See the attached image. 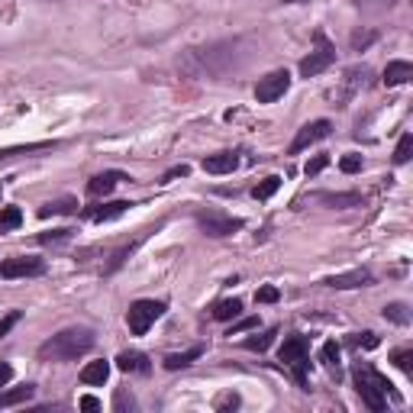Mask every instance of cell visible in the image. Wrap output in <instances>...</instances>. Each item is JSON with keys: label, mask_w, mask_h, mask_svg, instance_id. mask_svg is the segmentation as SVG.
Listing matches in <instances>:
<instances>
[{"label": "cell", "mask_w": 413, "mask_h": 413, "mask_svg": "<svg viewBox=\"0 0 413 413\" xmlns=\"http://www.w3.org/2000/svg\"><path fill=\"white\" fill-rule=\"evenodd\" d=\"M94 349V333L87 326H71L55 333L39 346V358L43 362H71L78 355H85Z\"/></svg>", "instance_id": "cell-1"}, {"label": "cell", "mask_w": 413, "mask_h": 413, "mask_svg": "<svg viewBox=\"0 0 413 413\" xmlns=\"http://www.w3.org/2000/svg\"><path fill=\"white\" fill-rule=\"evenodd\" d=\"M394 388L381 371L368 368V365H358L355 368V391L362 394V400L371 407V410H384L388 407V391Z\"/></svg>", "instance_id": "cell-2"}, {"label": "cell", "mask_w": 413, "mask_h": 413, "mask_svg": "<svg viewBox=\"0 0 413 413\" xmlns=\"http://www.w3.org/2000/svg\"><path fill=\"white\" fill-rule=\"evenodd\" d=\"M313 43H317V49L307 55L304 61H300V75L304 78H317V75H323L333 61H336V49H333V43L326 39V33L323 29H317L313 33Z\"/></svg>", "instance_id": "cell-3"}, {"label": "cell", "mask_w": 413, "mask_h": 413, "mask_svg": "<svg viewBox=\"0 0 413 413\" xmlns=\"http://www.w3.org/2000/svg\"><path fill=\"white\" fill-rule=\"evenodd\" d=\"M161 313H165V304H161V300H136V304L126 310L129 333H133V336H145L149 326L159 320Z\"/></svg>", "instance_id": "cell-4"}, {"label": "cell", "mask_w": 413, "mask_h": 413, "mask_svg": "<svg viewBox=\"0 0 413 413\" xmlns=\"http://www.w3.org/2000/svg\"><path fill=\"white\" fill-rule=\"evenodd\" d=\"M287 87H291V75L287 68H278V71H268L265 78H259L255 85V101L259 103H275L278 97H284Z\"/></svg>", "instance_id": "cell-5"}, {"label": "cell", "mask_w": 413, "mask_h": 413, "mask_svg": "<svg viewBox=\"0 0 413 413\" xmlns=\"http://www.w3.org/2000/svg\"><path fill=\"white\" fill-rule=\"evenodd\" d=\"M45 271V261L43 259H33V255H26V259H7L0 261V278H36V275H43Z\"/></svg>", "instance_id": "cell-6"}, {"label": "cell", "mask_w": 413, "mask_h": 413, "mask_svg": "<svg viewBox=\"0 0 413 413\" xmlns=\"http://www.w3.org/2000/svg\"><path fill=\"white\" fill-rule=\"evenodd\" d=\"M329 119H313V123H307V126H300L297 129V136H294V143H291V149L287 152L291 155H297V152H304V149H310L313 143H320V139H326L329 136Z\"/></svg>", "instance_id": "cell-7"}, {"label": "cell", "mask_w": 413, "mask_h": 413, "mask_svg": "<svg viewBox=\"0 0 413 413\" xmlns=\"http://www.w3.org/2000/svg\"><path fill=\"white\" fill-rule=\"evenodd\" d=\"M197 223L207 236H233L242 229L239 217H219V213H197Z\"/></svg>", "instance_id": "cell-8"}, {"label": "cell", "mask_w": 413, "mask_h": 413, "mask_svg": "<svg viewBox=\"0 0 413 413\" xmlns=\"http://www.w3.org/2000/svg\"><path fill=\"white\" fill-rule=\"evenodd\" d=\"M323 284L333 287V291H349V287H368V284H371V271H368V268H355V271H346V275H333V278H326Z\"/></svg>", "instance_id": "cell-9"}, {"label": "cell", "mask_w": 413, "mask_h": 413, "mask_svg": "<svg viewBox=\"0 0 413 413\" xmlns=\"http://www.w3.org/2000/svg\"><path fill=\"white\" fill-rule=\"evenodd\" d=\"M278 358L284 365H297L304 362V358H310V342H307V336H291L284 339V346H281Z\"/></svg>", "instance_id": "cell-10"}, {"label": "cell", "mask_w": 413, "mask_h": 413, "mask_svg": "<svg viewBox=\"0 0 413 413\" xmlns=\"http://www.w3.org/2000/svg\"><path fill=\"white\" fill-rule=\"evenodd\" d=\"M119 181H126L123 171H103V175H97V177L87 181V194H91V197H107L110 191L119 184Z\"/></svg>", "instance_id": "cell-11"}, {"label": "cell", "mask_w": 413, "mask_h": 413, "mask_svg": "<svg viewBox=\"0 0 413 413\" xmlns=\"http://www.w3.org/2000/svg\"><path fill=\"white\" fill-rule=\"evenodd\" d=\"M236 165H239L236 152H219V155H207V159H203V171H207V175H233Z\"/></svg>", "instance_id": "cell-12"}, {"label": "cell", "mask_w": 413, "mask_h": 413, "mask_svg": "<svg viewBox=\"0 0 413 413\" xmlns=\"http://www.w3.org/2000/svg\"><path fill=\"white\" fill-rule=\"evenodd\" d=\"M129 207H133L129 201H113V203H103V207H91V210H87V217L97 219V223H107V219L123 217V213H126Z\"/></svg>", "instance_id": "cell-13"}, {"label": "cell", "mask_w": 413, "mask_h": 413, "mask_svg": "<svg viewBox=\"0 0 413 413\" xmlns=\"http://www.w3.org/2000/svg\"><path fill=\"white\" fill-rule=\"evenodd\" d=\"M410 78H413V65H410V61H391V65L384 68V85H388V87L407 85Z\"/></svg>", "instance_id": "cell-14"}, {"label": "cell", "mask_w": 413, "mask_h": 413, "mask_svg": "<svg viewBox=\"0 0 413 413\" xmlns=\"http://www.w3.org/2000/svg\"><path fill=\"white\" fill-rule=\"evenodd\" d=\"M117 368L119 371H149V358L143 352H136V349H126V352L117 355Z\"/></svg>", "instance_id": "cell-15"}, {"label": "cell", "mask_w": 413, "mask_h": 413, "mask_svg": "<svg viewBox=\"0 0 413 413\" xmlns=\"http://www.w3.org/2000/svg\"><path fill=\"white\" fill-rule=\"evenodd\" d=\"M110 378V362H87L85 368H81V381L85 384H103V381Z\"/></svg>", "instance_id": "cell-16"}, {"label": "cell", "mask_w": 413, "mask_h": 413, "mask_svg": "<svg viewBox=\"0 0 413 413\" xmlns=\"http://www.w3.org/2000/svg\"><path fill=\"white\" fill-rule=\"evenodd\" d=\"M203 355V349L201 346H194V349H184V352H171L168 358H165V368L168 371H177V368H187L191 362H197Z\"/></svg>", "instance_id": "cell-17"}, {"label": "cell", "mask_w": 413, "mask_h": 413, "mask_svg": "<svg viewBox=\"0 0 413 413\" xmlns=\"http://www.w3.org/2000/svg\"><path fill=\"white\" fill-rule=\"evenodd\" d=\"M36 394V384H23V388H10L0 394V410L3 407H17V404H26L29 397Z\"/></svg>", "instance_id": "cell-18"}, {"label": "cell", "mask_w": 413, "mask_h": 413, "mask_svg": "<svg viewBox=\"0 0 413 413\" xmlns=\"http://www.w3.org/2000/svg\"><path fill=\"white\" fill-rule=\"evenodd\" d=\"M75 210H78L75 197H61V201H52L45 207H39V217L49 219V217H61V213H75Z\"/></svg>", "instance_id": "cell-19"}, {"label": "cell", "mask_w": 413, "mask_h": 413, "mask_svg": "<svg viewBox=\"0 0 413 413\" xmlns=\"http://www.w3.org/2000/svg\"><path fill=\"white\" fill-rule=\"evenodd\" d=\"M239 313H242V300H239V297H233V300H219V304L213 307V320L226 323V320H236Z\"/></svg>", "instance_id": "cell-20"}, {"label": "cell", "mask_w": 413, "mask_h": 413, "mask_svg": "<svg viewBox=\"0 0 413 413\" xmlns=\"http://www.w3.org/2000/svg\"><path fill=\"white\" fill-rule=\"evenodd\" d=\"M278 187H281V177L278 175H268L261 184L252 187V197H255V201H268V197L278 194Z\"/></svg>", "instance_id": "cell-21"}, {"label": "cell", "mask_w": 413, "mask_h": 413, "mask_svg": "<svg viewBox=\"0 0 413 413\" xmlns=\"http://www.w3.org/2000/svg\"><path fill=\"white\" fill-rule=\"evenodd\" d=\"M275 336H278V329H265V333H259V336L245 339V349H249V352H265V349L275 342Z\"/></svg>", "instance_id": "cell-22"}, {"label": "cell", "mask_w": 413, "mask_h": 413, "mask_svg": "<svg viewBox=\"0 0 413 413\" xmlns=\"http://www.w3.org/2000/svg\"><path fill=\"white\" fill-rule=\"evenodd\" d=\"M20 223H23L20 207H3V210H0V233H10V229H17Z\"/></svg>", "instance_id": "cell-23"}, {"label": "cell", "mask_w": 413, "mask_h": 413, "mask_svg": "<svg viewBox=\"0 0 413 413\" xmlns=\"http://www.w3.org/2000/svg\"><path fill=\"white\" fill-rule=\"evenodd\" d=\"M320 201L329 203V207H336V210H346V207H355V203H362V197H358V194H323Z\"/></svg>", "instance_id": "cell-24"}, {"label": "cell", "mask_w": 413, "mask_h": 413, "mask_svg": "<svg viewBox=\"0 0 413 413\" xmlns=\"http://www.w3.org/2000/svg\"><path fill=\"white\" fill-rule=\"evenodd\" d=\"M43 149H52V143H33V145H17V149H3V152H0V161L17 159V155H29V152H43Z\"/></svg>", "instance_id": "cell-25"}, {"label": "cell", "mask_w": 413, "mask_h": 413, "mask_svg": "<svg viewBox=\"0 0 413 413\" xmlns=\"http://www.w3.org/2000/svg\"><path fill=\"white\" fill-rule=\"evenodd\" d=\"M320 362L326 365L329 371H336L339 368V346L329 339V342H323V349H320Z\"/></svg>", "instance_id": "cell-26"}, {"label": "cell", "mask_w": 413, "mask_h": 413, "mask_svg": "<svg viewBox=\"0 0 413 413\" xmlns=\"http://www.w3.org/2000/svg\"><path fill=\"white\" fill-rule=\"evenodd\" d=\"M410 152H413V136L404 133V136H400V143H397L394 165H407V161H410Z\"/></svg>", "instance_id": "cell-27"}, {"label": "cell", "mask_w": 413, "mask_h": 413, "mask_svg": "<svg viewBox=\"0 0 413 413\" xmlns=\"http://www.w3.org/2000/svg\"><path fill=\"white\" fill-rule=\"evenodd\" d=\"M113 410L117 413H126V410H136V397L129 394L126 388H119L117 394H113Z\"/></svg>", "instance_id": "cell-28"}, {"label": "cell", "mask_w": 413, "mask_h": 413, "mask_svg": "<svg viewBox=\"0 0 413 413\" xmlns=\"http://www.w3.org/2000/svg\"><path fill=\"white\" fill-rule=\"evenodd\" d=\"M384 320H394V323H400V326H407V323H410L407 304H388L384 307Z\"/></svg>", "instance_id": "cell-29"}, {"label": "cell", "mask_w": 413, "mask_h": 413, "mask_svg": "<svg viewBox=\"0 0 413 413\" xmlns=\"http://www.w3.org/2000/svg\"><path fill=\"white\" fill-rule=\"evenodd\" d=\"M136 245H139V239H136V242H129V245H123V249H117V252H113V261L107 265V271H117L119 265H123V261H126L129 255H133V249H136Z\"/></svg>", "instance_id": "cell-30"}, {"label": "cell", "mask_w": 413, "mask_h": 413, "mask_svg": "<svg viewBox=\"0 0 413 413\" xmlns=\"http://www.w3.org/2000/svg\"><path fill=\"white\" fill-rule=\"evenodd\" d=\"M339 168L346 171V175H355V171H362V155H342Z\"/></svg>", "instance_id": "cell-31"}, {"label": "cell", "mask_w": 413, "mask_h": 413, "mask_svg": "<svg viewBox=\"0 0 413 413\" xmlns=\"http://www.w3.org/2000/svg\"><path fill=\"white\" fill-rule=\"evenodd\" d=\"M394 365H397L400 371H407V375H413V352H410V349L397 352V355H394Z\"/></svg>", "instance_id": "cell-32"}, {"label": "cell", "mask_w": 413, "mask_h": 413, "mask_svg": "<svg viewBox=\"0 0 413 413\" xmlns=\"http://www.w3.org/2000/svg\"><path fill=\"white\" fill-rule=\"evenodd\" d=\"M71 233H75V229H52V233H43V236H39V242H43V245L61 242V239H68V236H71Z\"/></svg>", "instance_id": "cell-33"}, {"label": "cell", "mask_w": 413, "mask_h": 413, "mask_svg": "<svg viewBox=\"0 0 413 413\" xmlns=\"http://www.w3.org/2000/svg\"><path fill=\"white\" fill-rule=\"evenodd\" d=\"M326 165H329V155H317V159H310V161H307V177H313V175H320V171L323 168H326Z\"/></svg>", "instance_id": "cell-34"}, {"label": "cell", "mask_w": 413, "mask_h": 413, "mask_svg": "<svg viewBox=\"0 0 413 413\" xmlns=\"http://www.w3.org/2000/svg\"><path fill=\"white\" fill-rule=\"evenodd\" d=\"M17 323H20V310H10L7 317H0V336H7V333L17 326Z\"/></svg>", "instance_id": "cell-35"}, {"label": "cell", "mask_w": 413, "mask_h": 413, "mask_svg": "<svg viewBox=\"0 0 413 413\" xmlns=\"http://www.w3.org/2000/svg\"><path fill=\"white\" fill-rule=\"evenodd\" d=\"M278 287H259V294H255V300H259V304H275V300H278Z\"/></svg>", "instance_id": "cell-36"}, {"label": "cell", "mask_w": 413, "mask_h": 413, "mask_svg": "<svg viewBox=\"0 0 413 413\" xmlns=\"http://www.w3.org/2000/svg\"><path fill=\"white\" fill-rule=\"evenodd\" d=\"M187 175H191L187 165H175V168H168L165 175H161V184H168V181H175V177H187Z\"/></svg>", "instance_id": "cell-37"}, {"label": "cell", "mask_w": 413, "mask_h": 413, "mask_svg": "<svg viewBox=\"0 0 413 413\" xmlns=\"http://www.w3.org/2000/svg\"><path fill=\"white\" fill-rule=\"evenodd\" d=\"M375 39H378L375 33H365V36H362V33H355V36H352V49H355V52H362L365 45H371Z\"/></svg>", "instance_id": "cell-38"}, {"label": "cell", "mask_w": 413, "mask_h": 413, "mask_svg": "<svg viewBox=\"0 0 413 413\" xmlns=\"http://www.w3.org/2000/svg\"><path fill=\"white\" fill-rule=\"evenodd\" d=\"M239 407V394H223L217 400V410H236Z\"/></svg>", "instance_id": "cell-39"}, {"label": "cell", "mask_w": 413, "mask_h": 413, "mask_svg": "<svg viewBox=\"0 0 413 413\" xmlns=\"http://www.w3.org/2000/svg\"><path fill=\"white\" fill-rule=\"evenodd\" d=\"M352 342L355 346H365V349H375L378 346V336H375V333H362V336H355Z\"/></svg>", "instance_id": "cell-40"}, {"label": "cell", "mask_w": 413, "mask_h": 413, "mask_svg": "<svg viewBox=\"0 0 413 413\" xmlns=\"http://www.w3.org/2000/svg\"><path fill=\"white\" fill-rule=\"evenodd\" d=\"M252 326H259V317H245V320H239L236 326L229 329V336H236V333H242V329H252Z\"/></svg>", "instance_id": "cell-41"}, {"label": "cell", "mask_w": 413, "mask_h": 413, "mask_svg": "<svg viewBox=\"0 0 413 413\" xmlns=\"http://www.w3.org/2000/svg\"><path fill=\"white\" fill-rule=\"evenodd\" d=\"M10 378H13V368H10L7 362H0V388H3V384H10Z\"/></svg>", "instance_id": "cell-42"}, {"label": "cell", "mask_w": 413, "mask_h": 413, "mask_svg": "<svg viewBox=\"0 0 413 413\" xmlns=\"http://www.w3.org/2000/svg\"><path fill=\"white\" fill-rule=\"evenodd\" d=\"M97 407H101L97 397H81V410H97Z\"/></svg>", "instance_id": "cell-43"}, {"label": "cell", "mask_w": 413, "mask_h": 413, "mask_svg": "<svg viewBox=\"0 0 413 413\" xmlns=\"http://www.w3.org/2000/svg\"><path fill=\"white\" fill-rule=\"evenodd\" d=\"M284 3H304V0H284Z\"/></svg>", "instance_id": "cell-44"}]
</instances>
